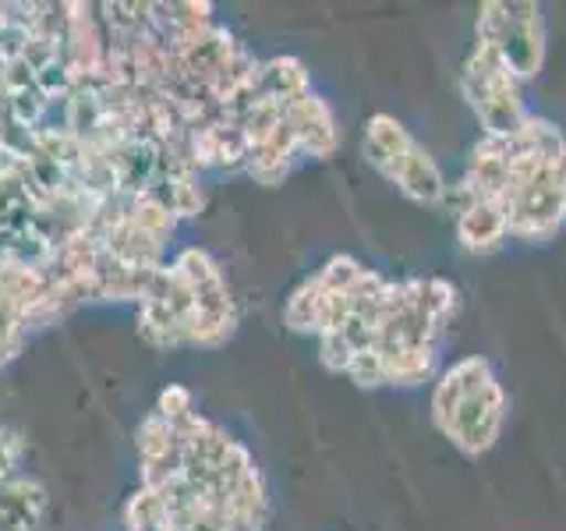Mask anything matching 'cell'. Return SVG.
Segmentation results:
<instances>
[{
	"mask_svg": "<svg viewBox=\"0 0 566 531\" xmlns=\"http://www.w3.org/2000/svg\"><path fill=\"white\" fill-rule=\"evenodd\" d=\"M495 50H500V58L521 82L538 75L545 58V29L538 4H506V25L500 40H495Z\"/></svg>",
	"mask_w": 566,
	"mask_h": 531,
	"instance_id": "cell-4",
	"label": "cell"
},
{
	"mask_svg": "<svg viewBox=\"0 0 566 531\" xmlns=\"http://www.w3.org/2000/svg\"><path fill=\"white\" fill-rule=\"evenodd\" d=\"M394 185L407 195V199H415L421 206H439L442 195H447V181H442L436 159L424 153L418 142L411 146V153L400 159V167L394 174Z\"/></svg>",
	"mask_w": 566,
	"mask_h": 531,
	"instance_id": "cell-7",
	"label": "cell"
},
{
	"mask_svg": "<svg viewBox=\"0 0 566 531\" xmlns=\"http://www.w3.org/2000/svg\"><path fill=\"white\" fill-rule=\"evenodd\" d=\"M460 88L474 106L485 135H513L527 117L521 103V79L500 58V50L489 43H478L471 50L464 75H460Z\"/></svg>",
	"mask_w": 566,
	"mask_h": 531,
	"instance_id": "cell-1",
	"label": "cell"
},
{
	"mask_svg": "<svg viewBox=\"0 0 566 531\" xmlns=\"http://www.w3.org/2000/svg\"><path fill=\"white\" fill-rule=\"evenodd\" d=\"M553 170H556V181H559V188H563V195H566V149H563V156L553 164Z\"/></svg>",
	"mask_w": 566,
	"mask_h": 531,
	"instance_id": "cell-13",
	"label": "cell"
},
{
	"mask_svg": "<svg viewBox=\"0 0 566 531\" xmlns=\"http://www.w3.org/2000/svg\"><path fill=\"white\" fill-rule=\"evenodd\" d=\"M0 195H8V185H0ZM11 212H29V209H18L11 202H0V220H8L11 223Z\"/></svg>",
	"mask_w": 566,
	"mask_h": 531,
	"instance_id": "cell-12",
	"label": "cell"
},
{
	"mask_svg": "<svg viewBox=\"0 0 566 531\" xmlns=\"http://www.w3.org/2000/svg\"><path fill=\"white\" fill-rule=\"evenodd\" d=\"M503 418H506V394L500 383L489 379L482 389H474V394L457 407V415L447 425V436L464 454L478 457L500 439Z\"/></svg>",
	"mask_w": 566,
	"mask_h": 531,
	"instance_id": "cell-3",
	"label": "cell"
},
{
	"mask_svg": "<svg viewBox=\"0 0 566 531\" xmlns=\"http://www.w3.org/2000/svg\"><path fill=\"white\" fill-rule=\"evenodd\" d=\"M510 235L524 241H548L566 220V195L556 181L553 164H545L531 181L517 191L506 209Z\"/></svg>",
	"mask_w": 566,
	"mask_h": 531,
	"instance_id": "cell-2",
	"label": "cell"
},
{
	"mask_svg": "<svg viewBox=\"0 0 566 531\" xmlns=\"http://www.w3.org/2000/svg\"><path fill=\"white\" fill-rule=\"evenodd\" d=\"M457 238L468 252L478 256H489L495 252L506 238H510V217L500 202H489V199H478L474 206H468L464 212L457 217Z\"/></svg>",
	"mask_w": 566,
	"mask_h": 531,
	"instance_id": "cell-6",
	"label": "cell"
},
{
	"mask_svg": "<svg viewBox=\"0 0 566 531\" xmlns=\"http://www.w3.org/2000/svg\"><path fill=\"white\" fill-rule=\"evenodd\" d=\"M347 376L358 386H382L386 383V365L379 351H358L347 368Z\"/></svg>",
	"mask_w": 566,
	"mask_h": 531,
	"instance_id": "cell-10",
	"label": "cell"
},
{
	"mask_svg": "<svg viewBox=\"0 0 566 531\" xmlns=\"http://www.w3.org/2000/svg\"><path fill=\"white\" fill-rule=\"evenodd\" d=\"M411 146H415V138L407 135L394 117L376 114V117L368 121V128H365V156H368L371 167L389 177V181H394L400 159L411 153Z\"/></svg>",
	"mask_w": 566,
	"mask_h": 531,
	"instance_id": "cell-8",
	"label": "cell"
},
{
	"mask_svg": "<svg viewBox=\"0 0 566 531\" xmlns=\"http://www.w3.org/2000/svg\"><path fill=\"white\" fill-rule=\"evenodd\" d=\"M489 379H495V376H492V368H489L485 358H464V362H457L447 372V376L439 379L436 394H432V418H436V425H439L442 433H447V425L457 415V407L464 404L474 394V389H482Z\"/></svg>",
	"mask_w": 566,
	"mask_h": 531,
	"instance_id": "cell-5",
	"label": "cell"
},
{
	"mask_svg": "<svg viewBox=\"0 0 566 531\" xmlns=\"http://www.w3.org/2000/svg\"><path fill=\"white\" fill-rule=\"evenodd\" d=\"M323 362L329 368H340L347 372L354 362V347L344 341V333H323Z\"/></svg>",
	"mask_w": 566,
	"mask_h": 531,
	"instance_id": "cell-11",
	"label": "cell"
},
{
	"mask_svg": "<svg viewBox=\"0 0 566 531\" xmlns=\"http://www.w3.org/2000/svg\"><path fill=\"white\" fill-rule=\"evenodd\" d=\"M386 365V383H400V386H415L424 383L436 368V347H400L382 358Z\"/></svg>",
	"mask_w": 566,
	"mask_h": 531,
	"instance_id": "cell-9",
	"label": "cell"
}]
</instances>
